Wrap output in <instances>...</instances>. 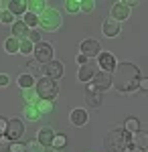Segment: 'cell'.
Wrapping results in <instances>:
<instances>
[{"mask_svg": "<svg viewBox=\"0 0 148 152\" xmlns=\"http://www.w3.org/2000/svg\"><path fill=\"white\" fill-rule=\"evenodd\" d=\"M24 146H26V152H41V150H39V146H41V144L37 142V138L29 140L26 144H24Z\"/></svg>", "mask_w": 148, "mask_h": 152, "instance_id": "1f68e13d", "label": "cell"}, {"mask_svg": "<svg viewBox=\"0 0 148 152\" xmlns=\"http://www.w3.org/2000/svg\"><path fill=\"white\" fill-rule=\"evenodd\" d=\"M110 14H112V20H116V23H124V20H128V16H130V8L126 6L124 2H114Z\"/></svg>", "mask_w": 148, "mask_h": 152, "instance_id": "9c48e42d", "label": "cell"}, {"mask_svg": "<svg viewBox=\"0 0 148 152\" xmlns=\"http://www.w3.org/2000/svg\"><path fill=\"white\" fill-rule=\"evenodd\" d=\"M23 116L29 120V122H37L41 114H39V110H37V105H24L23 107Z\"/></svg>", "mask_w": 148, "mask_h": 152, "instance_id": "603a6c76", "label": "cell"}, {"mask_svg": "<svg viewBox=\"0 0 148 152\" xmlns=\"http://www.w3.org/2000/svg\"><path fill=\"white\" fill-rule=\"evenodd\" d=\"M63 23V18H61V12L57 8H51V6H47L45 10L39 14V26L47 31V33H53V31H57L59 26Z\"/></svg>", "mask_w": 148, "mask_h": 152, "instance_id": "3957f363", "label": "cell"}, {"mask_svg": "<svg viewBox=\"0 0 148 152\" xmlns=\"http://www.w3.org/2000/svg\"><path fill=\"white\" fill-rule=\"evenodd\" d=\"M53 138H55V132L51 128H43V130H39V134H37V142L41 146H51Z\"/></svg>", "mask_w": 148, "mask_h": 152, "instance_id": "9a60e30c", "label": "cell"}, {"mask_svg": "<svg viewBox=\"0 0 148 152\" xmlns=\"http://www.w3.org/2000/svg\"><path fill=\"white\" fill-rule=\"evenodd\" d=\"M34 91L39 95V99H51V102H55V97L59 95V85L55 79L41 77L39 81H34Z\"/></svg>", "mask_w": 148, "mask_h": 152, "instance_id": "277c9868", "label": "cell"}, {"mask_svg": "<svg viewBox=\"0 0 148 152\" xmlns=\"http://www.w3.org/2000/svg\"><path fill=\"white\" fill-rule=\"evenodd\" d=\"M6 124H8V120L4 116H0V132H2V134H4V130H6Z\"/></svg>", "mask_w": 148, "mask_h": 152, "instance_id": "f35d334b", "label": "cell"}, {"mask_svg": "<svg viewBox=\"0 0 148 152\" xmlns=\"http://www.w3.org/2000/svg\"><path fill=\"white\" fill-rule=\"evenodd\" d=\"M81 55H85V57H97L100 55V43L95 41V39H85V41H81Z\"/></svg>", "mask_w": 148, "mask_h": 152, "instance_id": "30bf717a", "label": "cell"}, {"mask_svg": "<svg viewBox=\"0 0 148 152\" xmlns=\"http://www.w3.org/2000/svg\"><path fill=\"white\" fill-rule=\"evenodd\" d=\"M39 67H41V65H39V63H37L34 59H33V61H29V63H26V69H29V71H33V73H34V71H39Z\"/></svg>", "mask_w": 148, "mask_h": 152, "instance_id": "8d00e7d4", "label": "cell"}, {"mask_svg": "<svg viewBox=\"0 0 148 152\" xmlns=\"http://www.w3.org/2000/svg\"><path fill=\"white\" fill-rule=\"evenodd\" d=\"M55 152H61V150H55Z\"/></svg>", "mask_w": 148, "mask_h": 152, "instance_id": "ee69618b", "label": "cell"}, {"mask_svg": "<svg viewBox=\"0 0 148 152\" xmlns=\"http://www.w3.org/2000/svg\"><path fill=\"white\" fill-rule=\"evenodd\" d=\"M47 8V2L45 0H26V12H31V14H41V12Z\"/></svg>", "mask_w": 148, "mask_h": 152, "instance_id": "ffe728a7", "label": "cell"}, {"mask_svg": "<svg viewBox=\"0 0 148 152\" xmlns=\"http://www.w3.org/2000/svg\"><path fill=\"white\" fill-rule=\"evenodd\" d=\"M8 83H10V77L4 75V73H0V87H6Z\"/></svg>", "mask_w": 148, "mask_h": 152, "instance_id": "74e56055", "label": "cell"}, {"mask_svg": "<svg viewBox=\"0 0 148 152\" xmlns=\"http://www.w3.org/2000/svg\"><path fill=\"white\" fill-rule=\"evenodd\" d=\"M124 130L128 132V134H134V136H136L138 132H140V120L134 118V116L126 118L124 120Z\"/></svg>", "mask_w": 148, "mask_h": 152, "instance_id": "44dd1931", "label": "cell"}, {"mask_svg": "<svg viewBox=\"0 0 148 152\" xmlns=\"http://www.w3.org/2000/svg\"><path fill=\"white\" fill-rule=\"evenodd\" d=\"M0 23H4V24H8V23H14V20H12V14H10L8 10L0 12Z\"/></svg>", "mask_w": 148, "mask_h": 152, "instance_id": "836d02e7", "label": "cell"}, {"mask_svg": "<svg viewBox=\"0 0 148 152\" xmlns=\"http://www.w3.org/2000/svg\"><path fill=\"white\" fill-rule=\"evenodd\" d=\"M23 23L29 26V28H34V26H39V16L37 14H31V12H26L23 16Z\"/></svg>", "mask_w": 148, "mask_h": 152, "instance_id": "83f0119b", "label": "cell"}, {"mask_svg": "<svg viewBox=\"0 0 148 152\" xmlns=\"http://www.w3.org/2000/svg\"><path fill=\"white\" fill-rule=\"evenodd\" d=\"M8 12H10L12 16L14 14L24 16L26 14V0H8Z\"/></svg>", "mask_w": 148, "mask_h": 152, "instance_id": "2e32d148", "label": "cell"}, {"mask_svg": "<svg viewBox=\"0 0 148 152\" xmlns=\"http://www.w3.org/2000/svg\"><path fill=\"white\" fill-rule=\"evenodd\" d=\"M21 95H23V99H24V105H37V102H39V95H37V91H34V87L23 89Z\"/></svg>", "mask_w": 148, "mask_h": 152, "instance_id": "7402d4cb", "label": "cell"}, {"mask_svg": "<svg viewBox=\"0 0 148 152\" xmlns=\"http://www.w3.org/2000/svg\"><path fill=\"white\" fill-rule=\"evenodd\" d=\"M29 33H31V28H29V26H26L23 20L12 23V37H14V39L23 41V39H26V37H29Z\"/></svg>", "mask_w": 148, "mask_h": 152, "instance_id": "5bb4252c", "label": "cell"}, {"mask_svg": "<svg viewBox=\"0 0 148 152\" xmlns=\"http://www.w3.org/2000/svg\"><path fill=\"white\" fill-rule=\"evenodd\" d=\"M112 75V87H116L120 94H136L138 91V79H140V69L134 63H120Z\"/></svg>", "mask_w": 148, "mask_h": 152, "instance_id": "6da1fadb", "label": "cell"}, {"mask_svg": "<svg viewBox=\"0 0 148 152\" xmlns=\"http://www.w3.org/2000/svg\"><path fill=\"white\" fill-rule=\"evenodd\" d=\"M55 150H63L65 146H67V136L65 134H55V138H53V144H51Z\"/></svg>", "mask_w": 148, "mask_h": 152, "instance_id": "484cf974", "label": "cell"}, {"mask_svg": "<svg viewBox=\"0 0 148 152\" xmlns=\"http://www.w3.org/2000/svg\"><path fill=\"white\" fill-rule=\"evenodd\" d=\"M26 39H29V41H31V43H33V45H39V43H41V35H39V33H37V31H31V33H29V37H26Z\"/></svg>", "mask_w": 148, "mask_h": 152, "instance_id": "d6a6232c", "label": "cell"}, {"mask_svg": "<svg viewBox=\"0 0 148 152\" xmlns=\"http://www.w3.org/2000/svg\"><path fill=\"white\" fill-rule=\"evenodd\" d=\"M116 65H118V61L112 53H100L97 55V67L103 71V73H112L116 69Z\"/></svg>", "mask_w": 148, "mask_h": 152, "instance_id": "ba28073f", "label": "cell"}, {"mask_svg": "<svg viewBox=\"0 0 148 152\" xmlns=\"http://www.w3.org/2000/svg\"><path fill=\"white\" fill-rule=\"evenodd\" d=\"M0 8H2V12L8 10V2H4V0H0Z\"/></svg>", "mask_w": 148, "mask_h": 152, "instance_id": "60d3db41", "label": "cell"}, {"mask_svg": "<svg viewBox=\"0 0 148 152\" xmlns=\"http://www.w3.org/2000/svg\"><path fill=\"white\" fill-rule=\"evenodd\" d=\"M69 120H71V124H73V126H85V124L89 122L87 110H83V107L71 110V114H69Z\"/></svg>", "mask_w": 148, "mask_h": 152, "instance_id": "4fadbf2b", "label": "cell"}, {"mask_svg": "<svg viewBox=\"0 0 148 152\" xmlns=\"http://www.w3.org/2000/svg\"><path fill=\"white\" fill-rule=\"evenodd\" d=\"M95 8L93 0H79V12H91Z\"/></svg>", "mask_w": 148, "mask_h": 152, "instance_id": "f546056e", "label": "cell"}, {"mask_svg": "<svg viewBox=\"0 0 148 152\" xmlns=\"http://www.w3.org/2000/svg\"><path fill=\"white\" fill-rule=\"evenodd\" d=\"M0 152H8V146L6 144H0Z\"/></svg>", "mask_w": 148, "mask_h": 152, "instance_id": "b9f144b4", "label": "cell"}, {"mask_svg": "<svg viewBox=\"0 0 148 152\" xmlns=\"http://www.w3.org/2000/svg\"><path fill=\"white\" fill-rule=\"evenodd\" d=\"M93 75H95V67L87 63V65H81V67H79L77 79H79V81H83V83H87V81H91V79H93Z\"/></svg>", "mask_w": 148, "mask_h": 152, "instance_id": "e0dca14e", "label": "cell"}, {"mask_svg": "<svg viewBox=\"0 0 148 152\" xmlns=\"http://www.w3.org/2000/svg\"><path fill=\"white\" fill-rule=\"evenodd\" d=\"M120 31H122V26H120V23H116V20H112V18H106L102 24V33L108 39H116V37L120 35Z\"/></svg>", "mask_w": 148, "mask_h": 152, "instance_id": "7c38bea8", "label": "cell"}, {"mask_svg": "<svg viewBox=\"0 0 148 152\" xmlns=\"http://www.w3.org/2000/svg\"><path fill=\"white\" fill-rule=\"evenodd\" d=\"M43 71H45V77L55 79V81H57V79H61V77H63V63L53 59L51 63H47V65H45V69H43Z\"/></svg>", "mask_w": 148, "mask_h": 152, "instance_id": "8fae6325", "label": "cell"}, {"mask_svg": "<svg viewBox=\"0 0 148 152\" xmlns=\"http://www.w3.org/2000/svg\"><path fill=\"white\" fill-rule=\"evenodd\" d=\"M33 55H34V61H37L39 65H47V63L53 61V47H51L49 43H43V41H41L39 45H34Z\"/></svg>", "mask_w": 148, "mask_h": 152, "instance_id": "8992f818", "label": "cell"}, {"mask_svg": "<svg viewBox=\"0 0 148 152\" xmlns=\"http://www.w3.org/2000/svg\"><path fill=\"white\" fill-rule=\"evenodd\" d=\"M138 89H140V91H146L148 89V79L144 75H140V79H138Z\"/></svg>", "mask_w": 148, "mask_h": 152, "instance_id": "e575fe53", "label": "cell"}, {"mask_svg": "<svg viewBox=\"0 0 148 152\" xmlns=\"http://www.w3.org/2000/svg\"><path fill=\"white\" fill-rule=\"evenodd\" d=\"M0 138H2V132H0Z\"/></svg>", "mask_w": 148, "mask_h": 152, "instance_id": "7bdbcfd3", "label": "cell"}, {"mask_svg": "<svg viewBox=\"0 0 148 152\" xmlns=\"http://www.w3.org/2000/svg\"><path fill=\"white\" fill-rule=\"evenodd\" d=\"M132 144H136V136L128 134L124 128H114L103 138V148L108 152H126Z\"/></svg>", "mask_w": 148, "mask_h": 152, "instance_id": "7a4b0ae2", "label": "cell"}, {"mask_svg": "<svg viewBox=\"0 0 148 152\" xmlns=\"http://www.w3.org/2000/svg\"><path fill=\"white\" fill-rule=\"evenodd\" d=\"M18 87H21V89L34 87V77L31 75V73H23V75H18Z\"/></svg>", "mask_w": 148, "mask_h": 152, "instance_id": "cb8c5ba5", "label": "cell"}, {"mask_svg": "<svg viewBox=\"0 0 148 152\" xmlns=\"http://www.w3.org/2000/svg\"><path fill=\"white\" fill-rule=\"evenodd\" d=\"M126 152H146V148H144L142 144H132V146H130Z\"/></svg>", "mask_w": 148, "mask_h": 152, "instance_id": "d590c367", "label": "cell"}, {"mask_svg": "<svg viewBox=\"0 0 148 152\" xmlns=\"http://www.w3.org/2000/svg\"><path fill=\"white\" fill-rule=\"evenodd\" d=\"M37 110H39L41 116H51L55 112V102H51V99H39L37 102Z\"/></svg>", "mask_w": 148, "mask_h": 152, "instance_id": "d6986e66", "label": "cell"}, {"mask_svg": "<svg viewBox=\"0 0 148 152\" xmlns=\"http://www.w3.org/2000/svg\"><path fill=\"white\" fill-rule=\"evenodd\" d=\"M65 10H67L69 14L79 12V0H65Z\"/></svg>", "mask_w": 148, "mask_h": 152, "instance_id": "f1b7e54d", "label": "cell"}, {"mask_svg": "<svg viewBox=\"0 0 148 152\" xmlns=\"http://www.w3.org/2000/svg\"><path fill=\"white\" fill-rule=\"evenodd\" d=\"M2 136H4L8 142H18L24 136V124H23V120H18V118L8 120L6 130H4V134H2Z\"/></svg>", "mask_w": 148, "mask_h": 152, "instance_id": "5b68a950", "label": "cell"}, {"mask_svg": "<svg viewBox=\"0 0 148 152\" xmlns=\"http://www.w3.org/2000/svg\"><path fill=\"white\" fill-rule=\"evenodd\" d=\"M91 85L95 87V91L103 94L106 89L112 87V75H110V73H103V71H95V75H93V79H91Z\"/></svg>", "mask_w": 148, "mask_h": 152, "instance_id": "52a82bcc", "label": "cell"}, {"mask_svg": "<svg viewBox=\"0 0 148 152\" xmlns=\"http://www.w3.org/2000/svg\"><path fill=\"white\" fill-rule=\"evenodd\" d=\"M33 49H34V45L29 39H23L18 43V53H23V55H33Z\"/></svg>", "mask_w": 148, "mask_h": 152, "instance_id": "4316f807", "label": "cell"}, {"mask_svg": "<svg viewBox=\"0 0 148 152\" xmlns=\"http://www.w3.org/2000/svg\"><path fill=\"white\" fill-rule=\"evenodd\" d=\"M8 152H26V146H24L23 142H10L8 144Z\"/></svg>", "mask_w": 148, "mask_h": 152, "instance_id": "4dcf8cb0", "label": "cell"}, {"mask_svg": "<svg viewBox=\"0 0 148 152\" xmlns=\"http://www.w3.org/2000/svg\"><path fill=\"white\" fill-rule=\"evenodd\" d=\"M18 39H14V37H8L6 41H4V51L6 53H10V55H14V53H18Z\"/></svg>", "mask_w": 148, "mask_h": 152, "instance_id": "d4e9b609", "label": "cell"}, {"mask_svg": "<svg viewBox=\"0 0 148 152\" xmlns=\"http://www.w3.org/2000/svg\"><path fill=\"white\" fill-rule=\"evenodd\" d=\"M85 104L89 107H100L103 104V94H100V91H85Z\"/></svg>", "mask_w": 148, "mask_h": 152, "instance_id": "ac0fdd59", "label": "cell"}, {"mask_svg": "<svg viewBox=\"0 0 148 152\" xmlns=\"http://www.w3.org/2000/svg\"><path fill=\"white\" fill-rule=\"evenodd\" d=\"M77 63H79V65H87V63H89V59L85 57V55H77Z\"/></svg>", "mask_w": 148, "mask_h": 152, "instance_id": "ab89813d", "label": "cell"}]
</instances>
